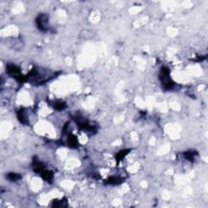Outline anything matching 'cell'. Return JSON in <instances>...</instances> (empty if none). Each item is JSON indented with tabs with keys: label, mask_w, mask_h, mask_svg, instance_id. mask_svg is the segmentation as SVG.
<instances>
[{
	"label": "cell",
	"mask_w": 208,
	"mask_h": 208,
	"mask_svg": "<svg viewBox=\"0 0 208 208\" xmlns=\"http://www.w3.org/2000/svg\"><path fill=\"white\" fill-rule=\"evenodd\" d=\"M159 77H160V80L162 82V85L165 89H171L172 88H173L174 82L170 78V70L168 67H162Z\"/></svg>",
	"instance_id": "cell-1"
},
{
	"label": "cell",
	"mask_w": 208,
	"mask_h": 208,
	"mask_svg": "<svg viewBox=\"0 0 208 208\" xmlns=\"http://www.w3.org/2000/svg\"><path fill=\"white\" fill-rule=\"evenodd\" d=\"M47 23H48V18H47V16L44 14H41L38 16V17L36 20V24L38 28L42 31L47 30Z\"/></svg>",
	"instance_id": "cell-2"
},
{
	"label": "cell",
	"mask_w": 208,
	"mask_h": 208,
	"mask_svg": "<svg viewBox=\"0 0 208 208\" xmlns=\"http://www.w3.org/2000/svg\"><path fill=\"white\" fill-rule=\"evenodd\" d=\"M7 71L8 74L11 75L12 77H15L16 79L21 76L20 68L16 67V66H15L14 64H8L7 66Z\"/></svg>",
	"instance_id": "cell-3"
},
{
	"label": "cell",
	"mask_w": 208,
	"mask_h": 208,
	"mask_svg": "<svg viewBox=\"0 0 208 208\" xmlns=\"http://www.w3.org/2000/svg\"><path fill=\"white\" fill-rule=\"evenodd\" d=\"M41 175H42V177L43 179L46 181H49V182H51L52 180H53V173L51 171H49V170H43V172L41 173Z\"/></svg>",
	"instance_id": "cell-4"
},
{
	"label": "cell",
	"mask_w": 208,
	"mask_h": 208,
	"mask_svg": "<svg viewBox=\"0 0 208 208\" xmlns=\"http://www.w3.org/2000/svg\"><path fill=\"white\" fill-rule=\"evenodd\" d=\"M17 117L19 121L21 124H28V118H27V116H26L24 110H19V111L17 113Z\"/></svg>",
	"instance_id": "cell-5"
},
{
	"label": "cell",
	"mask_w": 208,
	"mask_h": 208,
	"mask_svg": "<svg viewBox=\"0 0 208 208\" xmlns=\"http://www.w3.org/2000/svg\"><path fill=\"white\" fill-rule=\"evenodd\" d=\"M67 143H68V145L70 146L71 147H77L78 145L77 138L74 135L70 134L68 136V138H67Z\"/></svg>",
	"instance_id": "cell-6"
},
{
	"label": "cell",
	"mask_w": 208,
	"mask_h": 208,
	"mask_svg": "<svg viewBox=\"0 0 208 208\" xmlns=\"http://www.w3.org/2000/svg\"><path fill=\"white\" fill-rule=\"evenodd\" d=\"M129 151H130L129 150H122L119 153H117L116 155V159L117 162H120V160H122L125 157V155L129 153Z\"/></svg>",
	"instance_id": "cell-7"
},
{
	"label": "cell",
	"mask_w": 208,
	"mask_h": 208,
	"mask_svg": "<svg viewBox=\"0 0 208 208\" xmlns=\"http://www.w3.org/2000/svg\"><path fill=\"white\" fill-rule=\"evenodd\" d=\"M7 179L9 180H11V181H16V180H19L21 178V175L20 174H16V173H10L7 174Z\"/></svg>",
	"instance_id": "cell-8"
},
{
	"label": "cell",
	"mask_w": 208,
	"mask_h": 208,
	"mask_svg": "<svg viewBox=\"0 0 208 208\" xmlns=\"http://www.w3.org/2000/svg\"><path fill=\"white\" fill-rule=\"evenodd\" d=\"M54 108L58 111H62L66 108V103L64 102H56L53 104Z\"/></svg>",
	"instance_id": "cell-9"
},
{
	"label": "cell",
	"mask_w": 208,
	"mask_h": 208,
	"mask_svg": "<svg viewBox=\"0 0 208 208\" xmlns=\"http://www.w3.org/2000/svg\"><path fill=\"white\" fill-rule=\"evenodd\" d=\"M195 155H196V152L194 151H187L184 154L185 158L188 159V160H190V161H193V160H194Z\"/></svg>",
	"instance_id": "cell-10"
},
{
	"label": "cell",
	"mask_w": 208,
	"mask_h": 208,
	"mask_svg": "<svg viewBox=\"0 0 208 208\" xmlns=\"http://www.w3.org/2000/svg\"><path fill=\"white\" fill-rule=\"evenodd\" d=\"M122 180L120 178H118V177H110L107 182L109 184H111V185H118V184L121 183Z\"/></svg>",
	"instance_id": "cell-11"
}]
</instances>
